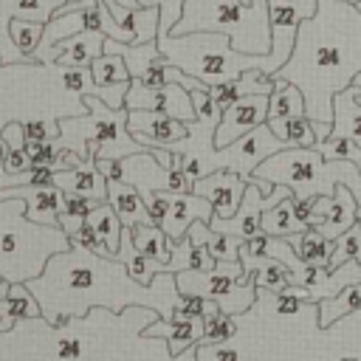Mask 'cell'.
I'll use <instances>...</instances> for the list:
<instances>
[{
	"label": "cell",
	"instance_id": "cell-1",
	"mask_svg": "<svg viewBox=\"0 0 361 361\" xmlns=\"http://www.w3.org/2000/svg\"><path fill=\"white\" fill-rule=\"evenodd\" d=\"M25 285L42 307V322L54 330L65 327L71 319H85L93 307L124 313L127 307L141 305L169 319L180 299L172 271H161L149 285H144L130 276L118 257H102L85 245L56 251L45 271Z\"/></svg>",
	"mask_w": 361,
	"mask_h": 361
},
{
	"label": "cell",
	"instance_id": "cell-2",
	"mask_svg": "<svg viewBox=\"0 0 361 361\" xmlns=\"http://www.w3.org/2000/svg\"><path fill=\"white\" fill-rule=\"evenodd\" d=\"M361 73V8L347 0H316V14L302 20L288 62L274 79L305 93V116L333 127V99Z\"/></svg>",
	"mask_w": 361,
	"mask_h": 361
},
{
	"label": "cell",
	"instance_id": "cell-3",
	"mask_svg": "<svg viewBox=\"0 0 361 361\" xmlns=\"http://www.w3.org/2000/svg\"><path fill=\"white\" fill-rule=\"evenodd\" d=\"M71 245L73 243L62 226L28 220L25 200H0V276L8 285L39 276L48 259Z\"/></svg>",
	"mask_w": 361,
	"mask_h": 361
},
{
	"label": "cell",
	"instance_id": "cell-4",
	"mask_svg": "<svg viewBox=\"0 0 361 361\" xmlns=\"http://www.w3.org/2000/svg\"><path fill=\"white\" fill-rule=\"evenodd\" d=\"M265 195H271L274 183L290 186L293 197L327 195L333 197L338 183H347L353 195L361 200V169L353 161H330L316 147H285L268 155L251 175Z\"/></svg>",
	"mask_w": 361,
	"mask_h": 361
},
{
	"label": "cell",
	"instance_id": "cell-5",
	"mask_svg": "<svg viewBox=\"0 0 361 361\" xmlns=\"http://www.w3.org/2000/svg\"><path fill=\"white\" fill-rule=\"evenodd\" d=\"M217 31L243 54L271 51L268 0H186L172 34Z\"/></svg>",
	"mask_w": 361,
	"mask_h": 361
},
{
	"label": "cell",
	"instance_id": "cell-6",
	"mask_svg": "<svg viewBox=\"0 0 361 361\" xmlns=\"http://www.w3.org/2000/svg\"><path fill=\"white\" fill-rule=\"evenodd\" d=\"M87 113L62 116L56 149H73L85 161L93 158H124L147 149L127 133V107L113 110L99 96H82Z\"/></svg>",
	"mask_w": 361,
	"mask_h": 361
},
{
	"label": "cell",
	"instance_id": "cell-7",
	"mask_svg": "<svg viewBox=\"0 0 361 361\" xmlns=\"http://www.w3.org/2000/svg\"><path fill=\"white\" fill-rule=\"evenodd\" d=\"M175 282H178L180 293H200V296L217 302V307L228 316L245 313L259 296V288L254 279L240 282V279L217 274V271H175Z\"/></svg>",
	"mask_w": 361,
	"mask_h": 361
},
{
	"label": "cell",
	"instance_id": "cell-8",
	"mask_svg": "<svg viewBox=\"0 0 361 361\" xmlns=\"http://www.w3.org/2000/svg\"><path fill=\"white\" fill-rule=\"evenodd\" d=\"M285 149V141L265 124L254 127L251 133L240 135L237 141H231L228 147H214L209 161H206V175L214 172V169H231V172H240L245 180H251L254 169L274 152Z\"/></svg>",
	"mask_w": 361,
	"mask_h": 361
},
{
	"label": "cell",
	"instance_id": "cell-9",
	"mask_svg": "<svg viewBox=\"0 0 361 361\" xmlns=\"http://www.w3.org/2000/svg\"><path fill=\"white\" fill-rule=\"evenodd\" d=\"M127 110H155V113H166L175 116L186 124H192L197 118L195 113V102L189 96V90L180 82H169L161 87H147L141 79H130V90L124 99Z\"/></svg>",
	"mask_w": 361,
	"mask_h": 361
},
{
	"label": "cell",
	"instance_id": "cell-10",
	"mask_svg": "<svg viewBox=\"0 0 361 361\" xmlns=\"http://www.w3.org/2000/svg\"><path fill=\"white\" fill-rule=\"evenodd\" d=\"M268 121V96L265 93H248L240 96L234 104H228L220 116V124L214 130V147H228L240 135L251 133L254 127Z\"/></svg>",
	"mask_w": 361,
	"mask_h": 361
},
{
	"label": "cell",
	"instance_id": "cell-11",
	"mask_svg": "<svg viewBox=\"0 0 361 361\" xmlns=\"http://www.w3.org/2000/svg\"><path fill=\"white\" fill-rule=\"evenodd\" d=\"M127 133L147 149H152V147L166 149L175 141L189 135V124L175 116L155 113V110H127Z\"/></svg>",
	"mask_w": 361,
	"mask_h": 361
},
{
	"label": "cell",
	"instance_id": "cell-12",
	"mask_svg": "<svg viewBox=\"0 0 361 361\" xmlns=\"http://www.w3.org/2000/svg\"><path fill=\"white\" fill-rule=\"evenodd\" d=\"M245 186H248V180L231 169H214V172L192 180V192L212 200L217 217H231L237 212V206L245 195Z\"/></svg>",
	"mask_w": 361,
	"mask_h": 361
},
{
	"label": "cell",
	"instance_id": "cell-13",
	"mask_svg": "<svg viewBox=\"0 0 361 361\" xmlns=\"http://www.w3.org/2000/svg\"><path fill=\"white\" fill-rule=\"evenodd\" d=\"M262 197H265V192H262L259 183L251 178L248 186H245V195H243V200H240V206H237V212H234L231 217H217V214H212L209 226L217 228V231H223V234L237 237L240 243L248 240V237H257V234L262 231Z\"/></svg>",
	"mask_w": 361,
	"mask_h": 361
},
{
	"label": "cell",
	"instance_id": "cell-14",
	"mask_svg": "<svg viewBox=\"0 0 361 361\" xmlns=\"http://www.w3.org/2000/svg\"><path fill=\"white\" fill-rule=\"evenodd\" d=\"M99 54H104V34L102 31H79L68 39H59L45 54H39L37 62L59 65V68H90V62Z\"/></svg>",
	"mask_w": 361,
	"mask_h": 361
},
{
	"label": "cell",
	"instance_id": "cell-15",
	"mask_svg": "<svg viewBox=\"0 0 361 361\" xmlns=\"http://www.w3.org/2000/svg\"><path fill=\"white\" fill-rule=\"evenodd\" d=\"M62 189L56 183H25V186H8L0 189V200L20 197L25 200V214L34 223L45 226H59V206H62Z\"/></svg>",
	"mask_w": 361,
	"mask_h": 361
},
{
	"label": "cell",
	"instance_id": "cell-16",
	"mask_svg": "<svg viewBox=\"0 0 361 361\" xmlns=\"http://www.w3.org/2000/svg\"><path fill=\"white\" fill-rule=\"evenodd\" d=\"M212 214H214L212 200H206L195 192H169V212H166V220L161 228L169 234L172 243H180L195 220L209 223Z\"/></svg>",
	"mask_w": 361,
	"mask_h": 361
},
{
	"label": "cell",
	"instance_id": "cell-17",
	"mask_svg": "<svg viewBox=\"0 0 361 361\" xmlns=\"http://www.w3.org/2000/svg\"><path fill=\"white\" fill-rule=\"evenodd\" d=\"M141 338H158L166 344L169 355L178 358L180 353H186L189 347H197L203 338V319H152L144 330Z\"/></svg>",
	"mask_w": 361,
	"mask_h": 361
},
{
	"label": "cell",
	"instance_id": "cell-18",
	"mask_svg": "<svg viewBox=\"0 0 361 361\" xmlns=\"http://www.w3.org/2000/svg\"><path fill=\"white\" fill-rule=\"evenodd\" d=\"M54 183L65 195H79V197H87V200H96V203L107 200V178L96 169L93 161H82L76 166L56 169Z\"/></svg>",
	"mask_w": 361,
	"mask_h": 361
},
{
	"label": "cell",
	"instance_id": "cell-19",
	"mask_svg": "<svg viewBox=\"0 0 361 361\" xmlns=\"http://www.w3.org/2000/svg\"><path fill=\"white\" fill-rule=\"evenodd\" d=\"M107 203L113 206L121 226H127V228H133L138 223H152L144 195L135 186H130L127 180H107Z\"/></svg>",
	"mask_w": 361,
	"mask_h": 361
},
{
	"label": "cell",
	"instance_id": "cell-20",
	"mask_svg": "<svg viewBox=\"0 0 361 361\" xmlns=\"http://www.w3.org/2000/svg\"><path fill=\"white\" fill-rule=\"evenodd\" d=\"M17 319H42V307L25 282H14L0 293V333H11Z\"/></svg>",
	"mask_w": 361,
	"mask_h": 361
},
{
	"label": "cell",
	"instance_id": "cell-21",
	"mask_svg": "<svg viewBox=\"0 0 361 361\" xmlns=\"http://www.w3.org/2000/svg\"><path fill=\"white\" fill-rule=\"evenodd\" d=\"M327 138H350L361 147V102L355 99V87H344L333 99V130Z\"/></svg>",
	"mask_w": 361,
	"mask_h": 361
},
{
	"label": "cell",
	"instance_id": "cell-22",
	"mask_svg": "<svg viewBox=\"0 0 361 361\" xmlns=\"http://www.w3.org/2000/svg\"><path fill=\"white\" fill-rule=\"evenodd\" d=\"M355 203H358V197L353 195V189L347 183H338L333 192V200H330V206L319 223V228L327 240H336L338 234H344L355 223Z\"/></svg>",
	"mask_w": 361,
	"mask_h": 361
},
{
	"label": "cell",
	"instance_id": "cell-23",
	"mask_svg": "<svg viewBox=\"0 0 361 361\" xmlns=\"http://www.w3.org/2000/svg\"><path fill=\"white\" fill-rule=\"evenodd\" d=\"M116 257L124 262V268L130 271V276L138 279V282H144V285H149L161 271H169L166 262H158V259H152V257H147L144 251L135 248L133 231H130L127 226L121 228V245H118V254H116Z\"/></svg>",
	"mask_w": 361,
	"mask_h": 361
},
{
	"label": "cell",
	"instance_id": "cell-24",
	"mask_svg": "<svg viewBox=\"0 0 361 361\" xmlns=\"http://www.w3.org/2000/svg\"><path fill=\"white\" fill-rule=\"evenodd\" d=\"M288 243L293 245L296 257L310 265H327L333 257V248H336V240H327L319 226H307L305 231L288 237Z\"/></svg>",
	"mask_w": 361,
	"mask_h": 361
},
{
	"label": "cell",
	"instance_id": "cell-25",
	"mask_svg": "<svg viewBox=\"0 0 361 361\" xmlns=\"http://www.w3.org/2000/svg\"><path fill=\"white\" fill-rule=\"evenodd\" d=\"M344 316H361V282L347 285L336 296H327L319 302V327H330L333 322Z\"/></svg>",
	"mask_w": 361,
	"mask_h": 361
},
{
	"label": "cell",
	"instance_id": "cell-26",
	"mask_svg": "<svg viewBox=\"0 0 361 361\" xmlns=\"http://www.w3.org/2000/svg\"><path fill=\"white\" fill-rule=\"evenodd\" d=\"M268 127L285 141V147H316L319 135L313 121L302 113V116H279V118H268Z\"/></svg>",
	"mask_w": 361,
	"mask_h": 361
},
{
	"label": "cell",
	"instance_id": "cell-27",
	"mask_svg": "<svg viewBox=\"0 0 361 361\" xmlns=\"http://www.w3.org/2000/svg\"><path fill=\"white\" fill-rule=\"evenodd\" d=\"M217 259L206 251V245L200 243H192L189 237H183L180 243L172 245V257L166 262V268L175 274V271H214Z\"/></svg>",
	"mask_w": 361,
	"mask_h": 361
},
{
	"label": "cell",
	"instance_id": "cell-28",
	"mask_svg": "<svg viewBox=\"0 0 361 361\" xmlns=\"http://www.w3.org/2000/svg\"><path fill=\"white\" fill-rule=\"evenodd\" d=\"M65 3L68 0H0V23L8 25L14 17L48 23L54 17V11Z\"/></svg>",
	"mask_w": 361,
	"mask_h": 361
},
{
	"label": "cell",
	"instance_id": "cell-29",
	"mask_svg": "<svg viewBox=\"0 0 361 361\" xmlns=\"http://www.w3.org/2000/svg\"><path fill=\"white\" fill-rule=\"evenodd\" d=\"M307 226H302L293 214V195H288L285 200L274 203L271 209H262V231L274 234V237H293L299 231H305Z\"/></svg>",
	"mask_w": 361,
	"mask_h": 361
},
{
	"label": "cell",
	"instance_id": "cell-30",
	"mask_svg": "<svg viewBox=\"0 0 361 361\" xmlns=\"http://www.w3.org/2000/svg\"><path fill=\"white\" fill-rule=\"evenodd\" d=\"M87 223H90V228L96 231V237L110 248V254L116 257L118 254V245H121V220H118V214L113 212V206L107 203V200H102V203H96L93 209H90V214H87Z\"/></svg>",
	"mask_w": 361,
	"mask_h": 361
},
{
	"label": "cell",
	"instance_id": "cell-31",
	"mask_svg": "<svg viewBox=\"0 0 361 361\" xmlns=\"http://www.w3.org/2000/svg\"><path fill=\"white\" fill-rule=\"evenodd\" d=\"M130 231H133V243H135L138 251H144L147 257H152L158 262H169L175 243L169 240V234L161 226H155V223H138Z\"/></svg>",
	"mask_w": 361,
	"mask_h": 361
},
{
	"label": "cell",
	"instance_id": "cell-32",
	"mask_svg": "<svg viewBox=\"0 0 361 361\" xmlns=\"http://www.w3.org/2000/svg\"><path fill=\"white\" fill-rule=\"evenodd\" d=\"M305 113V93L285 79H276V87L268 93V118L279 116H302Z\"/></svg>",
	"mask_w": 361,
	"mask_h": 361
},
{
	"label": "cell",
	"instance_id": "cell-33",
	"mask_svg": "<svg viewBox=\"0 0 361 361\" xmlns=\"http://www.w3.org/2000/svg\"><path fill=\"white\" fill-rule=\"evenodd\" d=\"M90 76L99 87H113V85H130V68L124 62V56L118 54H99L90 62Z\"/></svg>",
	"mask_w": 361,
	"mask_h": 361
},
{
	"label": "cell",
	"instance_id": "cell-34",
	"mask_svg": "<svg viewBox=\"0 0 361 361\" xmlns=\"http://www.w3.org/2000/svg\"><path fill=\"white\" fill-rule=\"evenodd\" d=\"M42 34H45V23H37V20H23V17H14L8 23V37L11 42L20 48V54L25 59L34 62V51L39 48L42 42Z\"/></svg>",
	"mask_w": 361,
	"mask_h": 361
},
{
	"label": "cell",
	"instance_id": "cell-35",
	"mask_svg": "<svg viewBox=\"0 0 361 361\" xmlns=\"http://www.w3.org/2000/svg\"><path fill=\"white\" fill-rule=\"evenodd\" d=\"M96 206V200H87V197H79V195H62V206H59V226L68 231V237L87 220L90 209Z\"/></svg>",
	"mask_w": 361,
	"mask_h": 361
},
{
	"label": "cell",
	"instance_id": "cell-36",
	"mask_svg": "<svg viewBox=\"0 0 361 361\" xmlns=\"http://www.w3.org/2000/svg\"><path fill=\"white\" fill-rule=\"evenodd\" d=\"M237 336V316H228L223 310H214L203 316V338L200 344H223Z\"/></svg>",
	"mask_w": 361,
	"mask_h": 361
},
{
	"label": "cell",
	"instance_id": "cell-37",
	"mask_svg": "<svg viewBox=\"0 0 361 361\" xmlns=\"http://www.w3.org/2000/svg\"><path fill=\"white\" fill-rule=\"evenodd\" d=\"M347 259L361 262V226H358V223H353L344 234L336 237V248H333V257H330V262H327V271L338 268V265L347 262Z\"/></svg>",
	"mask_w": 361,
	"mask_h": 361
},
{
	"label": "cell",
	"instance_id": "cell-38",
	"mask_svg": "<svg viewBox=\"0 0 361 361\" xmlns=\"http://www.w3.org/2000/svg\"><path fill=\"white\" fill-rule=\"evenodd\" d=\"M214 310H220L217 302H212V299H206L200 293H180V299L175 302L169 319H203V316H209Z\"/></svg>",
	"mask_w": 361,
	"mask_h": 361
},
{
	"label": "cell",
	"instance_id": "cell-39",
	"mask_svg": "<svg viewBox=\"0 0 361 361\" xmlns=\"http://www.w3.org/2000/svg\"><path fill=\"white\" fill-rule=\"evenodd\" d=\"M183 3H186V0H138V6H144V8H147V6H155V8L161 11L158 39L172 34L175 23H178V20H180V14H183Z\"/></svg>",
	"mask_w": 361,
	"mask_h": 361
},
{
	"label": "cell",
	"instance_id": "cell-40",
	"mask_svg": "<svg viewBox=\"0 0 361 361\" xmlns=\"http://www.w3.org/2000/svg\"><path fill=\"white\" fill-rule=\"evenodd\" d=\"M276 87V79L274 76H268L265 71H257V68H251V71H243L240 76H237V90H240V96H248V93H271Z\"/></svg>",
	"mask_w": 361,
	"mask_h": 361
},
{
	"label": "cell",
	"instance_id": "cell-41",
	"mask_svg": "<svg viewBox=\"0 0 361 361\" xmlns=\"http://www.w3.org/2000/svg\"><path fill=\"white\" fill-rule=\"evenodd\" d=\"M25 138L34 141H56L59 138V118L54 116H37V118H25L23 121Z\"/></svg>",
	"mask_w": 361,
	"mask_h": 361
},
{
	"label": "cell",
	"instance_id": "cell-42",
	"mask_svg": "<svg viewBox=\"0 0 361 361\" xmlns=\"http://www.w3.org/2000/svg\"><path fill=\"white\" fill-rule=\"evenodd\" d=\"M71 243H73V245H85V248H90V251H96V254H102V257H113V254H110V248L96 237V231L90 228V223H87V220H85V223L71 234Z\"/></svg>",
	"mask_w": 361,
	"mask_h": 361
},
{
	"label": "cell",
	"instance_id": "cell-43",
	"mask_svg": "<svg viewBox=\"0 0 361 361\" xmlns=\"http://www.w3.org/2000/svg\"><path fill=\"white\" fill-rule=\"evenodd\" d=\"M144 203H147L149 220H152L155 226H164L166 212H169V192H147V195H144Z\"/></svg>",
	"mask_w": 361,
	"mask_h": 361
},
{
	"label": "cell",
	"instance_id": "cell-44",
	"mask_svg": "<svg viewBox=\"0 0 361 361\" xmlns=\"http://www.w3.org/2000/svg\"><path fill=\"white\" fill-rule=\"evenodd\" d=\"M212 99H214V104L220 107V110H226L228 104H234L237 99H240V90H237V79H226V82H217V85H212Z\"/></svg>",
	"mask_w": 361,
	"mask_h": 361
},
{
	"label": "cell",
	"instance_id": "cell-45",
	"mask_svg": "<svg viewBox=\"0 0 361 361\" xmlns=\"http://www.w3.org/2000/svg\"><path fill=\"white\" fill-rule=\"evenodd\" d=\"M31 166H34V164H31L25 147H20V149H6L3 172H0V175H20V172H25V169H31Z\"/></svg>",
	"mask_w": 361,
	"mask_h": 361
},
{
	"label": "cell",
	"instance_id": "cell-46",
	"mask_svg": "<svg viewBox=\"0 0 361 361\" xmlns=\"http://www.w3.org/2000/svg\"><path fill=\"white\" fill-rule=\"evenodd\" d=\"M0 138L6 141V147L8 149H20V147H25V130H23V121H6L3 127H0Z\"/></svg>",
	"mask_w": 361,
	"mask_h": 361
},
{
	"label": "cell",
	"instance_id": "cell-47",
	"mask_svg": "<svg viewBox=\"0 0 361 361\" xmlns=\"http://www.w3.org/2000/svg\"><path fill=\"white\" fill-rule=\"evenodd\" d=\"M93 164L107 180H124V161L121 158H93Z\"/></svg>",
	"mask_w": 361,
	"mask_h": 361
},
{
	"label": "cell",
	"instance_id": "cell-48",
	"mask_svg": "<svg viewBox=\"0 0 361 361\" xmlns=\"http://www.w3.org/2000/svg\"><path fill=\"white\" fill-rule=\"evenodd\" d=\"M350 85H353V87H355V99H358V102H361V73H358V76H355V79H353V82H350Z\"/></svg>",
	"mask_w": 361,
	"mask_h": 361
},
{
	"label": "cell",
	"instance_id": "cell-49",
	"mask_svg": "<svg viewBox=\"0 0 361 361\" xmlns=\"http://www.w3.org/2000/svg\"><path fill=\"white\" fill-rule=\"evenodd\" d=\"M6 149H8V147H6V141L0 138V172H3V158H6Z\"/></svg>",
	"mask_w": 361,
	"mask_h": 361
},
{
	"label": "cell",
	"instance_id": "cell-50",
	"mask_svg": "<svg viewBox=\"0 0 361 361\" xmlns=\"http://www.w3.org/2000/svg\"><path fill=\"white\" fill-rule=\"evenodd\" d=\"M116 3H121V6H127V8H135V6H138V0H116Z\"/></svg>",
	"mask_w": 361,
	"mask_h": 361
},
{
	"label": "cell",
	"instance_id": "cell-51",
	"mask_svg": "<svg viewBox=\"0 0 361 361\" xmlns=\"http://www.w3.org/2000/svg\"><path fill=\"white\" fill-rule=\"evenodd\" d=\"M355 223H358V226H361V200H358V203H355Z\"/></svg>",
	"mask_w": 361,
	"mask_h": 361
},
{
	"label": "cell",
	"instance_id": "cell-52",
	"mask_svg": "<svg viewBox=\"0 0 361 361\" xmlns=\"http://www.w3.org/2000/svg\"><path fill=\"white\" fill-rule=\"evenodd\" d=\"M355 6H358V8H361V0H358V3H355Z\"/></svg>",
	"mask_w": 361,
	"mask_h": 361
},
{
	"label": "cell",
	"instance_id": "cell-53",
	"mask_svg": "<svg viewBox=\"0 0 361 361\" xmlns=\"http://www.w3.org/2000/svg\"><path fill=\"white\" fill-rule=\"evenodd\" d=\"M0 282H3V276H0Z\"/></svg>",
	"mask_w": 361,
	"mask_h": 361
}]
</instances>
